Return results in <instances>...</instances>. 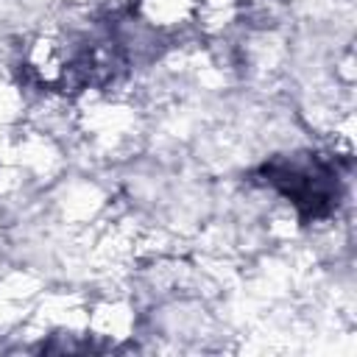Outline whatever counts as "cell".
<instances>
[{"instance_id": "obj_1", "label": "cell", "mask_w": 357, "mask_h": 357, "mask_svg": "<svg viewBox=\"0 0 357 357\" xmlns=\"http://www.w3.org/2000/svg\"><path fill=\"white\" fill-rule=\"evenodd\" d=\"M259 178L273 187L301 220H321L340 204V176L321 156H276L259 167Z\"/></svg>"}]
</instances>
